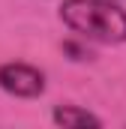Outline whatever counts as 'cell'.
<instances>
[{
    "mask_svg": "<svg viewBox=\"0 0 126 129\" xmlns=\"http://www.w3.org/2000/svg\"><path fill=\"white\" fill-rule=\"evenodd\" d=\"M60 21L81 39L120 45L126 42V12L111 0H63Z\"/></svg>",
    "mask_w": 126,
    "mask_h": 129,
    "instance_id": "cell-1",
    "label": "cell"
},
{
    "mask_svg": "<svg viewBox=\"0 0 126 129\" xmlns=\"http://www.w3.org/2000/svg\"><path fill=\"white\" fill-rule=\"evenodd\" d=\"M0 87L9 96L18 99H36L45 93V75L42 69L30 63H0Z\"/></svg>",
    "mask_w": 126,
    "mask_h": 129,
    "instance_id": "cell-2",
    "label": "cell"
},
{
    "mask_svg": "<svg viewBox=\"0 0 126 129\" xmlns=\"http://www.w3.org/2000/svg\"><path fill=\"white\" fill-rule=\"evenodd\" d=\"M54 123L63 129H75V126H102V120L90 114L87 108H78V105H57L54 108Z\"/></svg>",
    "mask_w": 126,
    "mask_h": 129,
    "instance_id": "cell-3",
    "label": "cell"
},
{
    "mask_svg": "<svg viewBox=\"0 0 126 129\" xmlns=\"http://www.w3.org/2000/svg\"><path fill=\"white\" fill-rule=\"evenodd\" d=\"M63 51L72 54V60H90V57H93L90 48H84V45H78V42H63Z\"/></svg>",
    "mask_w": 126,
    "mask_h": 129,
    "instance_id": "cell-4",
    "label": "cell"
}]
</instances>
